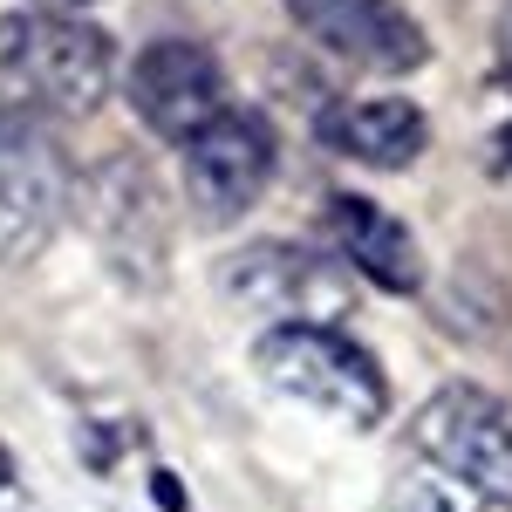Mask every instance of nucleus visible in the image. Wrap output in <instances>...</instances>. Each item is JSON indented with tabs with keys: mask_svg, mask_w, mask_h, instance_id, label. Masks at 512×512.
I'll list each match as a JSON object with an SVG mask.
<instances>
[{
	"mask_svg": "<svg viewBox=\"0 0 512 512\" xmlns=\"http://www.w3.org/2000/svg\"><path fill=\"white\" fill-rule=\"evenodd\" d=\"M0 76H21L48 117H96L117 89V41L76 14H0Z\"/></svg>",
	"mask_w": 512,
	"mask_h": 512,
	"instance_id": "nucleus-1",
	"label": "nucleus"
},
{
	"mask_svg": "<svg viewBox=\"0 0 512 512\" xmlns=\"http://www.w3.org/2000/svg\"><path fill=\"white\" fill-rule=\"evenodd\" d=\"M260 376L294 403H315L328 417H349V424H383V369L369 362V349H355L349 335H335L328 321H274L260 335Z\"/></svg>",
	"mask_w": 512,
	"mask_h": 512,
	"instance_id": "nucleus-2",
	"label": "nucleus"
},
{
	"mask_svg": "<svg viewBox=\"0 0 512 512\" xmlns=\"http://www.w3.org/2000/svg\"><path fill=\"white\" fill-rule=\"evenodd\" d=\"M410 444L424 465L458 478L465 492L512 506V417L492 390H478V383L431 390V403L410 417Z\"/></svg>",
	"mask_w": 512,
	"mask_h": 512,
	"instance_id": "nucleus-3",
	"label": "nucleus"
},
{
	"mask_svg": "<svg viewBox=\"0 0 512 512\" xmlns=\"http://www.w3.org/2000/svg\"><path fill=\"white\" fill-rule=\"evenodd\" d=\"M76 205V171L28 110H0V267L35 260Z\"/></svg>",
	"mask_w": 512,
	"mask_h": 512,
	"instance_id": "nucleus-4",
	"label": "nucleus"
},
{
	"mask_svg": "<svg viewBox=\"0 0 512 512\" xmlns=\"http://www.w3.org/2000/svg\"><path fill=\"white\" fill-rule=\"evenodd\" d=\"M274 158H280L274 123L260 117V110L226 103L212 123H198L192 137L178 144V185L192 198V212H205V219H239L253 198L267 192Z\"/></svg>",
	"mask_w": 512,
	"mask_h": 512,
	"instance_id": "nucleus-5",
	"label": "nucleus"
},
{
	"mask_svg": "<svg viewBox=\"0 0 512 512\" xmlns=\"http://www.w3.org/2000/svg\"><path fill=\"white\" fill-rule=\"evenodd\" d=\"M219 287H226V301L280 321H335L349 308V274L335 260H321L315 246H294V239H260V246L226 253Z\"/></svg>",
	"mask_w": 512,
	"mask_h": 512,
	"instance_id": "nucleus-6",
	"label": "nucleus"
},
{
	"mask_svg": "<svg viewBox=\"0 0 512 512\" xmlns=\"http://www.w3.org/2000/svg\"><path fill=\"white\" fill-rule=\"evenodd\" d=\"M130 110L144 130H158L164 144H185L198 123H212L226 110V76H219V55L198 48V41H151L137 62H130Z\"/></svg>",
	"mask_w": 512,
	"mask_h": 512,
	"instance_id": "nucleus-7",
	"label": "nucleus"
},
{
	"mask_svg": "<svg viewBox=\"0 0 512 512\" xmlns=\"http://www.w3.org/2000/svg\"><path fill=\"white\" fill-rule=\"evenodd\" d=\"M294 28L321 41L328 55H342L355 69H383V76H410L424 69L431 41L424 28L396 7V0H287Z\"/></svg>",
	"mask_w": 512,
	"mask_h": 512,
	"instance_id": "nucleus-8",
	"label": "nucleus"
},
{
	"mask_svg": "<svg viewBox=\"0 0 512 512\" xmlns=\"http://www.w3.org/2000/svg\"><path fill=\"white\" fill-rule=\"evenodd\" d=\"M89 219H96V233L103 246L123 260V274L137 280V253H151V267L164 260V205H158V185H151V171L137 158H110L96 178H89Z\"/></svg>",
	"mask_w": 512,
	"mask_h": 512,
	"instance_id": "nucleus-9",
	"label": "nucleus"
},
{
	"mask_svg": "<svg viewBox=\"0 0 512 512\" xmlns=\"http://www.w3.org/2000/svg\"><path fill=\"white\" fill-rule=\"evenodd\" d=\"M328 233H335V253L349 260L362 280H376L383 294H424V253L403 219H390L383 205L369 198H335L328 205Z\"/></svg>",
	"mask_w": 512,
	"mask_h": 512,
	"instance_id": "nucleus-10",
	"label": "nucleus"
},
{
	"mask_svg": "<svg viewBox=\"0 0 512 512\" xmlns=\"http://www.w3.org/2000/svg\"><path fill=\"white\" fill-rule=\"evenodd\" d=\"M321 144L342 151L355 164H376V171H403V164L424 158L431 144V117L410 103V96H369V103H342L321 117Z\"/></svg>",
	"mask_w": 512,
	"mask_h": 512,
	"instance_id": "nucleus-11",
	"label": "nucleus"
},
{
	"mask_svg": "<svg viewBox=\"0 0 512 512\" xmlns=\"http://www.w3.org/2000/svg\"><path fill=\"white\" fill-rule=\"evenodd\" d=\"M390 512H465V499H458V478L424 465V472H403L390 485Z\"/></svg>",
	"mask_w": 512,
	"mask_h": 512,
	"instance_id": "nucleus-12",
	"label": "nucleus"
},
{
	"mask_svg": "<svg viewBox=\"0 0 512 512\" xmlns=\"http://www.w3.org/2000/svg\"><path fill=\"white\" fill-rule=\"evenodd\" d=\"M151 492H158V506H164V512H185V485H178L171 472H158V478H151Z\"/></svg>",
	"mask_w": 512,
	"mask_h": 512,
	"instance_id": "nucleus-13",
	"label": "nucleus"
},
{
	"mask_svg": "<svg viewBox=\"0 0 512 512\" xmlns=\"http://www.w3.org/2000/svg\"><path fill=\"white\" fill-rule=\"evenodd\" d=\"M499 69L512 76V0L499 7Z\"/></svg>",
	"mask_w": 512,
	"mask_h": 512,
	"instance_id": "nucleus-14",
	"label": "nucleus"
},
{
	"mask_svg": "<svg viewBox=\"0 0 512 512\" xmlns=\"http://www.w3.org/2000/svg\"><path fill=\"white\" fill-rule=\"evenodd\" d=\"M492 164H499V171H506V178H512V130H506V137H499V151H492Z\"/></svg>",
	"mask_w": 512,
	"mask_h": 512,
	"instance_id": "nucleus-15",
	"label": "nucleus"
},
{
	"mask_svg": "<svg viewBox=\"0 0 512 512\" xmlns=\"http://www.w3.org/2000/svg\"><path fill=\"white\" fill-rule=\"evenodd\" d=\"M41 7H55V14H76V7H89V0H41Z\"/></svg>",
	"mask_w": 512,
	"mask_h": 512,
	"instance_id": "nucleus-16",
	"label": "nucleus"
},
{
	"mask_svg": "<svg viewBox=\"0 0 512 512\" xmlns=\"http://www.w3.org/2000/svg\"><path fill=\"white\" fill-rule=\"evenodd\" d=\"M7 478H14V465H7V451H0V485H7Z\"/></svg>",
	"mask_w": 512,
	"mask_h": 512,
	"instance_id": "nucleus-17",
	"label": "nucleus"
}]
</instances>
